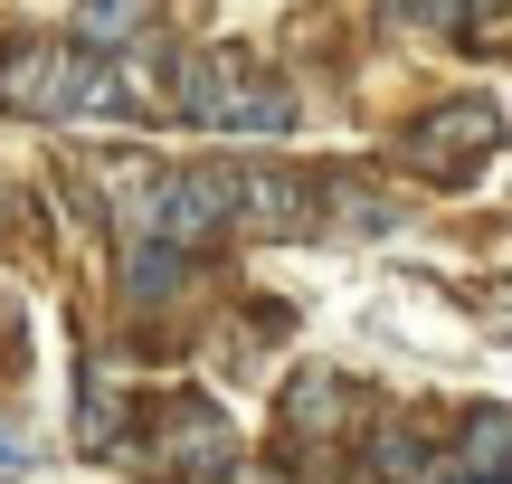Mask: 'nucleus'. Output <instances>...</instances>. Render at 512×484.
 <instances>
[{
    "mask_svg": "<svg viewBox=\"0 0 512 484\" xmlns=\"http://www.w3.org/2000/svg\"><path fill=\"white\" fill-rule=\"evenodd\" d=\"M446 456H456V484H512V409H475Z\"/></svg>",
    "mask_w": 512,
    "mask_h": 484,
    "instance_id": "obj_7",
    "label": "nucleus"
},
{
    "mask_svg": "<svg viewBox=\"0 0 512 484\" xmlns=\"http://www.w3.org/2000/svg\"><path fill=\"white\" fill-rule=\"evenodd\" d=\"M143 238H171V247H209L219 228H238V171L228 162H200V171H152L143 209H133Z\"/></svg>",
    "mask_w": 512,
    "mask_h": 484,
    "instance_id": "obj_3",
    "label": "nucleus"
},
{
    "mask_svg": "<svg viewBox=\"0 0 512 484\" xmlns=\"http://www.w3.org/2000/svg\"><path fill=\"white\" fill-rule=\"evenodd\" d=\"M190 285V247H171V238H133V257H124V295L133 304H171Z\"/></svg>",
    "mask_w": 512,
    "mask_h": 484,
    "instance_id": "obj_9",
    "label": "nucleus"
},
{
    "mask_svg": "<svg viewBox=\"0 0 512 484\" xmlns=\"http://www.w3.org/2000/svg\"><path fill=\"white\" fill-rule=\"evenodd\" d=\"M228 447H238V437H228L219 409H162L152 418V456H171V466H219Z\"/></svg>",
    "mask_w": 512,
    "mask_h": 484,
    "instance_id": "obj_8",
    "label": "nucleus"
},
{
    "mask_svg": "<svg viewBox=\"0 0 512 484\" xmlns=\"http://www.w3.org/2000/svg\"><path fill=\"white\" fill-rule=\"evenodd\" d=\"M114 105H124V76L86 38H10L0 48V114L76 124V114H114Z\"/></svg>",
    "mask_w": 512,
    "mask_h": 484,
    "instance_id": "obj_1",
    "label": "nucleus"
},
{
    "mask_svg": "<svg viewBox=\"0 0 512 484\" xmlns=\"http://www.w3.org/2000/svg\"><path fill=\"white\" fill-rule=\"evenodd\" d=\"M332 209H342V228H361V238L399 228V200H380V190H370L361 171H342V181H332Z\"/></svg>",
    "mask_w": 512,
    "mask_h": 484,
    "instance_id": "obj_11",
    "label": "nucleus"
},
{
    "mask_svg": "<svg viewBox=\"0 0 512 484\" xmlns=\"http://www.w3.org/2000/svg\"><path fill=\"white\" fill-rule=\"evenodd\" d=\"M389 10H427V0H389Z\"/></svg>",
    "mask_w": 512,
    "mask_h": 484,
    "instance_id": "obj_12",
    "label": "nucleus"
},
{
    "mask_svg": "<svg viewBox=\"0 0 512 484\" xmlns=\"http://www.w3.org/2000/svg\"><path fill=\"white\" fill-rule=\"evenodd\" d=\"M209 124H219V133H285L294 124V86L228 57V86H219V105H209Z\"/></svg>",
    "mask_w": 512,
    "mask_h": 484,
    "instance_id": "obj_5",
    "label": "nucleus"
},
{
    "mask_svg": "<svg viewBox=\"0 0 512 484\" xmlns=\"http://www.w3.org/2000/svg\"><path fill=\"white\" fill-rule=\"evenodd\" d=\"M351 409H361V390H351L342 371H304L285 390V437H313V447H332V437L351 428Z\"/></svg>",
    "mask_w": 512,
    "mask_h": 484,
    "instance_id": "obj_6",
    "label": "nucleus"
},
{
    "mask_svg": "<svg viewBox=\"0 0 512 484\" xmlns=\"http://www.w3.org/2000/svg\"><path fill=\"white\" fill-rule=\"evenodd\" d=\"M313 209H323V190H313L304 171L238 162V219H247V228H266V238H294V228H313Z\"/></svg>",
    "mask_w": 512,
    "mask_h": 484,
    "instance_id": "obj_4",
    "label": "nucleus"
},
{
    "mask_svg": "<svg viewBox=\"0 0 512 484\" xmlns=\"http://www.w3.org/2000/svg\"><path fill=\"white\" fill-rule=\"evenodd\" d=\"M152 29V0H76V38L86 48H124Z\"/></svg>",
    "mask_w": 512,
    "mask_h": 484,
    "instance_id": "obj_10",
    "label": "nucleus"
},
{
    "mask_svg": "<svg viewBox=\"0 0 512 484\" xmlns=\"http://www.w3.org/2000/svg\"><path fill=\"white\" fill-rule=\"evenodd\" d=\"M494 143H503V114L484 105V95H456V105L418 114V124L399 133V162L418 171V181H437V190H465L494 162Z\"/></svg>",
    "mask_w": 512,
    "mask_h": 484,
    "instance_id": "obj_2",
    "label": "nucleus"
}]
</instances>
